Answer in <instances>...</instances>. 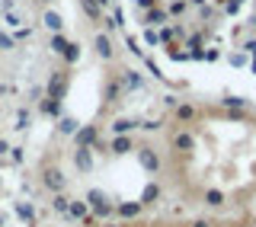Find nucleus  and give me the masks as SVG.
Returning <instances> with one entry per match:
<instances>
[{
  "mask_svg": "<svg viewBox=\"0 0 256 227\" xmlns=\"http://www.w3.org/2000/svg\"><path fill=\"white\" fill-rule=\"evenodd\" d=\"M42 186H45V189H48V192L54 196V192H61L64 186H68V176H64L58 166H48L45 173H42Z\"/></svg>",
  "mask_w": 256,
  "mask_h": 227,
  "instance_id": "obj_1",
  "label": "nucleus"
},
{
  "mask_svg": "<svg viewBox=\"0 0 256 227\" xmlns=\"http://www.w3.org/2000/svg\"><path fill=\"white\" fill-rule=\"evenodd\" d=\"M138 164L148 170V173H157V170H160V154L154 148H141L138 150Z\"/></svg>",
  "mask_w": 256,
  "mask_h": 227,
  "instance_id": "obj_2",
  "label": "nucleus"
},
{
  "mask_svg": "<svg viewBox=\"0 0 256 227\" xmlns=\"http://www.w3.org/2000/svg\"><path fill=\"white\" fill-rule=\"evenodd\" d=\"M93 48H96V54H100L102 61H109L112 54H116V48H112V38L106 36V32H100V36L93 38Z\"/></svg>",
  "mask_w": 256,
  "mask_h": 227,
  "instance_id": "obj_3",
  "label": "nucleus"
},
{
  "mask_svg": "<svg viewBox=\"0 0 256 227\" xmlns=\"http://www.w3.org/2000/svg\"><path fill=\"white\" fill-rule=\"evenodd\" d=\"M42 22H45V29L52 32V36H54V32H61V29H64V20H61V13H54V10H45Z\"/></svg>",
  "mask_w": 256,
  "mask_h": 227,
  "instance_id": "obj_4",
  "label": "nucleus"
},
{
  "mask_svg": "<svg viewBox=\"0 0 256 227\" xmlns=\"http://www.w3.org/2000/svg\"><path fill=\"white\" fill-rule=\"evenodd\" d=\"M74 138H77V144H80V148H93V141H96V128H93V125L77 128Z\"/></svg>",
  "mask_w": 256,
  "mask_h": 227,
  "instance_id": "obj_5",
  "label": "nucleus"
},
{
  "mask_svg": "<svg viewBox=\"0 0 256 227\" xmlns=\"http://www.w3.org/2000/svg\"><path fill=\"white\" fill-rule=\"evenodd\" d=\"M132 148H134V141H132L128 134H116V138H112V144H109L112 154H128Z\"/></svg>",
  "mask_w": 256,
  "mask_h": 227,
  "instance_id": "obj_6",
  "label": "nucleus"
},
{
  "mask_svg": "<svg viewBox=\"0 0 256 227\" xmlns=\"http://www.w3.org/2000/svg\"><path fill=\"white\" fill-rule=\"evenodd\" d=\"M64 96V74H52L48 80V100H61Z\"/></svg>",
  "mask_w": 256,
  "mask_h": 227,
  "instance_id": "obj_7",
  "label": "nucleus"
},
{
  "mask_svg": "<svg viewBox=\"0 0 256 227\" xmlns=\"http://www.w3.org/2000/svg\"><path fill=\"white\" fill-rule=\"evenodd\" d=\"M141 198L138 202H122V205H116V214H122V218H138L141 214Z\"/></svg>",
  "mask_w": 256,
  "mask_h": 227,
  "instance_id": "obj_8",
  "label": "nucleus"
},
{
  "mask_svg": "<svg viewBox=\"0 0 256 227\" xmlns=\"http://www.w3.org/2000/svg\"><path fill=\"white\" fill-rule=\"evenodd\" d=\"M80 10L90 16L93 22H100V20H102V6H100V0H80Z\"/></svg>",
  "mask_w": 256,
  "mask_h": 227,
  "instance_id": "obj_9",
  "label": "nucleus"
},
{
  "mask_svg": "<svg viewBox=\"0 0 256 227\" xmlns=\"http://www.w3.org/2000/svg\"><path fill=\"white\" fill-rule=\"evenodd\" d=\"M68 218L86 221V218H90V205H86V202H77V198H70V212H68Z\"/></svg>",
  "mask_w": 256,
  "mask_h": 227,
  "instance_id": "obj_10",
  "label": "nucleus"
},
{
  "mask_svg": "<svg viewBox=\"0 0 256 227\" xmlns=\"http://www.w3.org/2000/svg\"><path fill=\"white\" fill-rule=\"evenodd\" d=\"M48 48H52L54 54H61V58H64V54H68V48H70V42L61 36V32H54V36H52V42H48Z\"/></svg>",
  "mask_w": 256,
  "mask_h": 227,
  "instance_id": "obj_11",
  "label": "nucleus"
},
{
  "mask_svg": "<svg viewBox=\"0 0 256 227\" xmlns=\"http://www.w3.org/2000/svg\"><path fill=\"white\" fill-rule=\"evenodd\" d=\"M109 128H112V134H132V132H134L138 125H134L132 118H116V122H112Z\"/></svg>",
  "mask_w": 256,
  "mask_h": 227,
  "instance_id": "obj_12",
  "label": "nucleus"
},
{
  "mask_svg": "<svg viewBox=\"0 0 256 227\" xmlns=\"http://www.w3.org/2000/svg\"><path fill=\"white\" fill-rule=\"evenodd\" d=\"M52 208H54L58 214H68V212H70V198L64 196V192H54V196H52Z\"/></svg>",
  "mask_w": 256,
  "mask_h": 227,
  "instance_id": "obj_13",
  "label": "nucleus"
},
{
  "mask_svg": "<svg viewBox=\"0 0 256 227\" xmlns=\"http://www.w3.org/2000/svg\"><path fill=\"white\" fill-rule=\"evenodd\" d=\"M93 148H80L77 154H74V164L80 166V170H90L93 166V154H90Z\"/></svg>",
  "mask_w": 256,
  "mask_h": 227,
  "instance_id": "obj_14",
  "label": "nucleus"
},
{
  "mask_svg": "<svg viewBox=\"0 0 256 227\" xmlns=\"http://www.w3.org/2000/svg\"><path fill=\"white\" fill-rule=\"evenodd\" d=\"M122 80H125V90H138V86L144 84L138 70H122Z\"/></svg>",
  "mask_w": 256,
  "mask_h": 227,
  "instance_id": "obj_15",
  "label": "nucleus"
},
{
  "mask_svg": "<svg viewBox=\"0 0 256 227\" xmlns=\"http://www.w3.org/2000/svg\"><path fill=\"white\" fill-rule=\"evenodd\" d=\"M90 212H93L96 218H112V214H116V205H112V202L106 198V202H100L96 208H90Z\"/></svg>",
  "mask_w": 256,
  "mask_h": 227,
  "instance_id": "obj_16",
  "label": "nucleus"
},
{
  "mask_svg": "<svg viewBox=\"0 0 256 227\" xmlns=\"http://www.w3.org/2000/svg\"><path fill=\"white\" fill-rule=\"evenodd\" d=\"M176 118H180V122H192V118H196V106L180 102V106H176Z\"/></svg>",
  "mask_w": 256,
  "mask_h": 227,
  "instance_id": "obj_17",
  "label": "nucleus"
},
{
  "mask_svg": "<svg viewBox=\"0 0 256 227\" xmlns=\"http://www.w3.org/2000/svg\"><path fill=\"white\" fill-rule=\"evenodd\" d=\"M144 20H148L150 26H164V22H166V10H150Z\"/></svg>",
  "mask_w": 256,
  "mask_h": 227,
  "instance_id": "obj_18",
  "label": "nucleus"
},
{
  "mask_svg": "<svg viewBox=\"0 0 256 227\" xmlns=\"http://www.w3.org/2000/svg\"><path fill=\"white\" fill-rule=\"evenodd\" d=\"M173 148H176V150H189V148H192V138H189L186 132L176 134V138H173Z\"/></svg>",
  "mask_w": 256,
  "mask_h": 227,
  "instance_id": "obj_19",
  "label": "nucleus"
},
{
  "mask_svg": "<svg viewBox=\"0 0 256 227\" xmlns=\"http://www.w3.org/2000/svg\"><path fill=\"white\" fill-rule=\"evenodd\" d=\"M16 212H20V218H26V221L36 227V208H29V205H16Z\"/></svg>",
  "mask_w": 256,
  "mask_h": 227,
  "instance_id": "obj_20",
  "label": "nucleus"
},
{
  "mask_svg": "<svg viewBox=\"0 0 256 227\" xmlns=\"http://www.w3.org/2000/svg\"><path fill=\"white\" fill-rule=\"evenodd\" d=\"M4 22H6V26H22V16L16 10H4Z\"/></svg>",
  "mask_w": 256,
  "mask_h": 227,
  "instance_id": "obj_21",
  "label": "nucleus"
},
{
  "mask_svg": "<svg viewBox=\"0 0 256 227\" xmlns=\"http://www.w3.org/2000/svg\"><path fill=\"white\" fill-rule=\"evenodd\" d=\"M42 109L48 112V116H58V112H61V100H45Z\"/></svg>",
  "mask_w": 256,
  "mask_h": 227,
  "instance_id": "obj_22",
  "label": "nucleus"
},
{
  "mask_svg": "<svg viewBox=\"0 0 256 227\" xmlns=\"http://www.w3.org/2000/svg\"><path fill=\"white\" fill-rule=\"evenodd\" d=\"M64 61H68V64H77V61H80V45H74V42H70L68 54H64Z\"/></svg>",
  "mask_w": 256,
  "mask_h": 227,
  "instance_id": "obj_23",
  "label": "nucleus"
},
{
  "mask_svg": "<svg viewBox=\"0 0 256 227\" xmlns=\"http://www.w3.org/2000/svg\"><path fill=\"white\" fill-rule=\"evenodd\" d=\"M205 202H208V205H221V202H224V196H221L218 189H208V192H205Z\"/></svg>",
  "mask_w": 256,
  "mask_h": 227,
  "instance_id": "obj_24",
  "label": "nucleus"
},
{
  "mask_svg": "<svg viewBox=\"0 0 256 227\" xmlns=\"http://www.w3.org/2000/svg\"><path fill=\"white\" fill-rule=\"evenodd\" d=\"M157 192H160V189H157V186H154V182H150V186H148V189H144V196H141V205H148V202H150V198H157Z\"/></svg>",
  "mask_w": 256,
  "mask_h": 227,
  "instance_id": "obj_25",
  "label": "nucleus"
},
{
  "mask_svg": "<svg viewBox=\"0 0 256 227\" xmlns=\"http://www.w3.org/2000/svg\"><path fill=\"white\" fill-rule=\"evenodd\" d=\"M0 48H6V52H10V48H16V38H13V36H6L4 29H0Z\"/></svg>",
  "mask_w": 256,
  "mask_h": 227,
  "instance_id": "obj_26",
  "label": "nucleus"
},
{
  "mask_svg": "<svg viewBox=\"0 0 256 227\" xmlns=\"http://www.w3.org/2000/svg\"><path fill=\"white\" fill-rule=\"evenodd\" d=\"M61 132H64V134H74V132H77V122H74V118H61Z\"/></svg>",
  "mask_w": 256,
  "mask_h": 227,
  "instance_id": "obj_27",
  "label": "nucleus"
},
{
  "mask_svg": "<svg viewBox=\"0 0 256 227\" xmlns=\"http://www.w3.org/2000/svg\"><path fill=\"white\" fill-rule=\"evenodd\" d=\"M182 10H186V4H182V0H173V4H170V13H173V16L182 13Z\"/></svg>",
  "mask_w": 256,
  "mask_h": 227,
  "instance_id": "obj_28",
  "label": "nucleus"
},
{
  "mask_svg": "<svg viewBox=\"0 0 256 227\" xmlns=\"http://www.w3.org/2000/svg\"><path fill=\"white\" fill-rule=\"evenodd\" d=\"M134 4H138V6H144V10H148V6H157V0H134Z\"/></svg>",
  "mask_w": 256,
  "mask_h": 227,
  "instance_id": "obj_29",
  "label": "nucleus"
},
{
  "mask_svg": "<svg viewBox=\"0 0 256 227\" xmlns=\"http://www.w3.org/2000/svg\"><path fill=\"white\" fill-rule=\"evenodd\" d=\"M246 52H250V54H256V42H246Z\"/></svg>",
  "mask_w": 256,
  "mask_h": 227,
  "instance_id": "obj_30",
  "label": "nucleus"
},
{
  "mask_svg": "<svg viewBox=\"0 0 256 227\" xmlns=\"http://www.w3.org/2000/svg\"><path fill=\"white\" fill-rule=\"evenodd\" d=\"M6 150H10V148H6V144H4V141H0V154H6Z\"/></svg>",
  "mask_w": 256,
  "mask_h": 227,
  "instance_id": "obj_31",
  "label": "nucleus"
},
{
  "mask_svg": "<svg viewBox=\"0 0 256 227\" xmlns=\"http://www.w3.org/2000/svg\"><path fill=\"white\" fill-rule=\"evenodd\" d=\"M192 227H208V224H205V221H196V224H192Z\"/></svg>",
  "mask_w": 256,
  "mask_h": 227,
  "instance_id": "obj_32",
  "label": "nucleus"
},
{
  "mask_svg": "<svg viewBox=\"0 0 256 227\" xmlns=\"http://www.w3.org/2000/svg\"><path fill=\"white\" fill-rule=\"evenodd\" d=\"M112 4V0H100V6H109Z\"/></svg>",
  "mask_w": 256,
  "mask_h": 227,
  "instance_id": "obj_33",
  "label": "nucleus"
},
{
  "mask_svg": "<svg viewBox=\"0 0 256 227\" xmlns=\"http://www.w3.org/2000/svg\"><path fill=\"white\" fill-rule=\"evenodd\" d=\"M102 227H125V224H102Z\"/></svg>",
  "mask_w": 256,
  "mask_h": 227,
  "instance_id": "obj_34",
  "label": "nucleus"
},
{
  "mask_svg": "<svg viewBox=\"0 0 256 227\" xmlns=\"http://www.w3.org/2000/svg\"><path fill=\"white\" fill-rule=\"evenodd\" d=\"M38 4H52V0H38Z\"/></svg>",
  "mask_w": 256,
  "mask_h": 227,
  "instance_id": "obj_35",
  "label": "nucleus"
}]
</instances>
